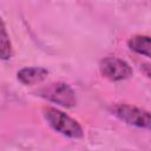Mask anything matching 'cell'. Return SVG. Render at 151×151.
<instances>
[{
    "instance_id": "7a4b0ae2",
    "label": "cell",
    "mask_w": 151,
    "mask_h": 151,
    "mask_svg": "<svg viewBox=\"0 0 151 151\" xmlns=\"http://www.w3.org/2000/svg\"><path fill=\"white\" fill-rule=\"evenodd\" d=\"M111 112L119 120L140 129L151 131V113L127 104H116L111 107Z\"/></svg>"
},
{
    "instance_id": "8992f818",
    "label": "cell",
    "mask_w": 151,
    "mask_h": 151,
    "mask_svg": "<svg viewBox=\"0 0 151 151\" xmlns=\"http://www.w3.org/2000/svg\"><path fill=\"white\" fill-rule=\"evenodd\" d=\"M127 46L131 51L151 58V37L149 35H133L127 40Z\"/></svg>"
},
{
    "instance_id": "6da1fadb",
    "label": "cell",
    "mask_w": 151,
    "mask_h": 151,
    "mask_svg": "<svg viewBox=\"0 0 151 151\" xmlns=\"http://www.w3.org/2000/svg\"><path fill=\"white\" fill-rule=\"evenodd\" d=\"M44 117L48 125L55 130L57 132L70 137V138H81L84 132L80 126V124L67 116L66 113L54 109V107H45L44 111Z\"/></svg>"
},
{
    "instance_id": "3957f363",
    "label": "cell",
    "mask_w": 151,
    "mask_h": 151,
    "mask_svg": "<svg viewBox=\"0 0 151 151\" xmlns=\"http://www.w3.org/2000/svg\"><path fill=\"white\" fill-rule=\"evenodd\" d=\"M39 96L66 109H71L77 104L76 92L73 91V88L68 84L61 81L52 83L47 86L41 87L39 90Z\"/></svg>"
},
{
    "instance_id": "52a82bcc",
    "label": "cell",
    "mask_w": 151,
    "mask_h": 151,
    "mask_svg": "<svg viewBox=\"0 0 151 151\" xmlns=\"http://www.w3.org/2000/svg\"><path fill=\"white\" fill-rule=\"evenodd\" d=\"M0 51H1V59L8 60L12 57V45L9 41V38L6 32L5 22L1 20V38H0Z\"/></svg>"
},
{
    "instance_id": "277c9868",
    "label": "cell",
    "mask_w": 151,
    "mask_h": 151,
    "mask_svg": "<svg viewBox=\"0 0 151 151\" xmlns=\"http://www.w3.org/2000/svg\"><path fill=\"white\" fill-rule=\"evenodd\" d=\"M99 70L103 77L111 81H120L132 76V67L130 64L117 57L104 58L99 64Z\"/></svg>"
},
{
    "instance_id": "5b68a950",
    "label": "cell",
    "mask_w": 151,
    "mask_h": 151,
    "mask_svg": "<svg viewBox=\"0 0 151 151\" xmlns=\"http://www.w3.org/2000/svg\"><path fill=\"white\" fill-rule=\"evenodd\" d=\"M48 76V71L44 67L32 66V67H24L18 71L17 77L18 80L24 85H34L45 80Z\"/></svg>"
},
{
    "instance_id": "ba28073f",
    "label": "cell",
    "mask_w": 151,
    "mask_h": 151,
    "mask_svg": "<svg viewBox=\"0 0 151 151\" xmlns=\"http://www.w3.org/2000/svg\"><path fill=\"white\" fill-rule=\"evenodd\" d=\"M140 70H143V72H144L149 78H151V64L144 63L143 65H140Z\"/></svg>"
}]
</instances>
